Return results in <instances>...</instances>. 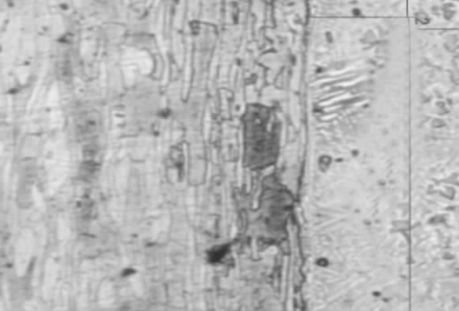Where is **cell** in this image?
<instances>
[{"label":"cell","mask_w":459,"mask_h":311,"mask_svg":"<svg viewBox=\"0 0 459 311\" xmlns=\"http://www.w3.org/2000/svg\"><path fill=\"white\" fill-rule=\"evenodd\" d=\"M243 165L251 170L273 166L281 149V124L274 107L250 102L241 116Z\"/></svg>","instance_id":"6da1fadb"}]
</instances>
